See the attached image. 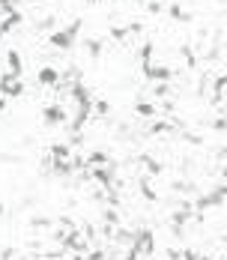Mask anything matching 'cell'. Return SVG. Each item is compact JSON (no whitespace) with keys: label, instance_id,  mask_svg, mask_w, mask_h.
Instances as JSON below:
<instances>
[{"label":"cell","instance_id":"cell-1","mask_svg":"<svg viewBox=\"0 0 227 260\" xmlns=\"http://www.w3.org/2000/svg\"><path fill=\"white\" fill-rule=\"evenodd\" d=\"M0 215H3V204H0Z\"/></svg>","mask_w":227,"mask_h":260}]
</instances>
